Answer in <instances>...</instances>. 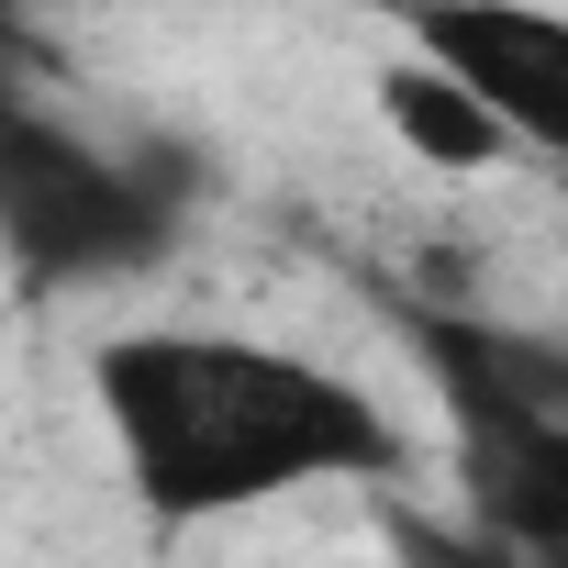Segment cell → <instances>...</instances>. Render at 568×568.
Returning <instances> with one entry per match:
<instances>
[{"mask_svg":"<svg viewBox=\"0 0 568 568\" xmlns=\"http://www.w3.org/2000/svg\"><path fill=\"white\" fill-rule=\"evenodd\" d=\"M90 390L156 524H212V513L313 490V479H402L390 413L291 346L145 324L90 357Z\"/></svg>","mask_w":568,"mask_h":568,"instance_id":"cell-1","label":"cell"},{"mask_svg":"<svg viewBox=\"0 0 568 568\" xmlns=\"http://www.w3.org/2000/svg\"><path fill=\"white\" fill-rule=\"evenodd\" d=\"M190 156L145 145L112 156L90 134H68L57 112H12L0 134V223H12V267L23 291H68V278H134L179 245V201H190Z\"/></svg>","mask_w":568,"mask_h":568,"instance_id":"cell-2","label":"cell"},{"mask_svg":"<svg viewBox=\"0 0 568 568\" xmlns=\"http://www.w3.org/2000/svg\"><path fill=\"white\" fill-rule=\"evenodd\" d=\"M390 23L446 57L524 145L568 156V12L546 0H390Z\"/></svg>","mask_w":568,"mask_h":568,"instance_id":"cell-3","label":"cell"},{"mask_svg":"<svg viewBox=\"0 0 568 568\" xmlns=\"http://www.w3.org/2000/svg\"><path fill=\"white\" fill-rule=\"evenodd\" d=\"M457 490L479 513V546L568 557V413H479V424H457Z\"/></svg>","mask_w":568,"mask_h":568,"instance_id":"cell-4","label":"cell"},{"mask_svg":"<svg viewBox=\"0 0 568 568\" xmlns=\"http://www.w3.org/2000/svg\"><path fill=\"white\" fill-rule=\"evenodd\" d=\"M390 335L424 357V379L446 390L457 424H479V413H568V346L557 335L435 313V302H390Z\"/></svg>","mask_w":568,"mask_h":568,"instance_id":"cell-5","label":"cell"},{"mask_svg":"<svg viewBox=\"0 0 568 568\" xmlns=\"http://www.w3.org/2000/svg\"><path fill=\"white\" fill-rule=\"evenodd\" d=\"M379 123L424 156V168H446V179H479V168H501L524 134L446 68V57H402V68H379Z\"/></svg>","mask_w":568,"mask_h":568,"instance_id":"cell-6","label":"cell"}]
</instances>
